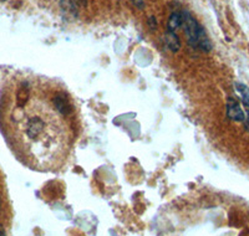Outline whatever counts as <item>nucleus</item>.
I'll return each mask as SVG.
<instances>
[{
    "mask_svg": "<svg viewBox=\"0 0 249 236\" xmlns=\"http://www.w3.org/2000/svg\"><path fill=\"white\" fill-rule=\"evenodd\" d=\"M244 123H246L247 131H248V132H249V108H248V111H247V115H246V119H244Z\"/></svg>",
    "mask_w": 249,
    "mask_h": 236,
    "instance_id": "obj_10",
    "label": "nucleus"
},
{
    "mask_svg": "<svg viewBox=\"0 0 249 236\" xmlns=\"http://www.w3.org/2000/svg\"><path fill=\"white\" fill-rule=\"evenodd\" d=\"M164 41H166L167 48L171 51H173V52H176V51H178L181 49V40H179L178 35L173 33V31H166Z\"/></svg>",
    "mask_w": 249,
    "mask_h": 236,
    "instance_id": "obj_5",
    "label": "nucleus"
},
{
    "mask_svg": "<svg viewBox=\"0 0 249 236\" xmlns=\"http://www.w3.org/2000/svg\"><path fill=\"white\" fill-rule=\"evenodd\" d=\"M227 117L235 122H244L246 113L242 110L241 104L233 97H228L227 100Z\"/></svg>",
    "mask_w": 249,
    "mask_h": 236,
    "instance_id": "obj_3",
    "label": "nucleus"
},
{
    "mask_svg": "<svg viewBox=\"0 0 249 236\" xmlns=\"http://www.w3.org/2000/svg\"><path fill=\"white\" fill-rule=\"evenodd\" d=\"M132 1H133V4H135V5L137 6V8L143 9V6H144V1H143V0H132Z\"/></svg>",
    "mask_w": 249,
    "mask_h": 236,
    "instance_id": "obj_9",
    "label": "nucleus"
},
{
    "mask_svg": "<svg viewBox=\"0 0 249 236\" xmlns=\"http://www.w3.org/2000/svg\"><path fill=\"white\" fill-rule=\"evenodd\" d=\"M183 15V24L184 34H186L188 44L192 48L199 49L204 52H210L212 50V42L207 35L203 26L197 21L195 17L190 12H182Z\"/></svg>",
    "mask_w": 249,
    "mask_h": 236,
    "instance_id": "obj_2",
    "label": "nucleus"
},
{
    "mask_svg": "<svg viewBox=\"0 0 249 236\" xmlns=\"http://www.w3.org/2000/svg\"><path fill=\"white\" fill-rule=\"evenodd\" d=\"M0 236H6L5 229H4V226L1 224H0Z\"/></svg>",
    "mask_w": 249,
    "mask_h": 236,
    "instance_id": "obj_11",
    "label": "nucleus"
},
{
    "mask_svg": "<svg viewBox=\"0 0 249 236\" xmlns=\"http://www.w3.org/2000/svg\"><path fill=\"white\" fill-rule=\"evenodd\" d=\"M60 10L66 21H75L79 17L77 6L74 0H60Z\"/></svg>",
    "mask_w": 249,
    "mask_h": 236,
    "instance_id": "obj_4",
    "label": "nucleus"
},
{
    "mask_svg": "<svg viewBox=\"0 0 249 236\" xmlns=\"http://www.w3.org/2000/svg\"><path fill=\"white\" fill-rule=\"evenodd\" d=\"M17 101L28 108L19 122V132L29 158L41 168L57 167L68 154L70 139L64 116L51 102L31 97L25 86L18 91Z\"/></svg>",
    "mask_w": 249,
    "mask_h": 236,
    "instance_id": "obj_1",
    "label": "nucleus"
},
{
    "mask_svg": "<svg viewBox=\"0 0 249 236\" xmlns=\"http://www.w3.org/2000/svg\"><path fill=\"white\" fill-rule=\"evenodd\" d=\"M235 90H237V92L239 93V96H241L242 102H243L244 106L248 107L249 108V87L248 86H246L244 84H239V82H237V84H235Z\"/></svg>",
    "mask_w": 249,
    "mask_h": 236,
    "instance_id": "obj_7",
    "label": "nucleus"
},
{
    "mask_svg": "<svg viewBox=\"0 0 249 236\" xmlns=\"http://www.w3.org/2000/svg\"><path fill=\"white\" fill-rule=\"evenodd\" d=\"M183 24V15L179 12H175L170 15V19H168L167 23V31H173L176 33L177 29H179Z\"/></svg>",
    "mask_w": 249,
    "mask_h": 236,
    "instance_id": "obj_6",
    "label": "nucleus"
},
{
    "mask_svg": "<svg viewBox=\"0 0 249 236\" xmlns=\"http://www.w3.org/2000/svg\"><path fill=\"white\" fill-rule=\"evenodd\" d=\"M148 25H150L151 30H155V29H157V21H156L155 17H150V20H148Z\"/></svg>",
    "mask_w": 249,
    "mask_h": 236,
    "instance_id": "obj_8",
    "label": "nucleus"
}]
</instances>
